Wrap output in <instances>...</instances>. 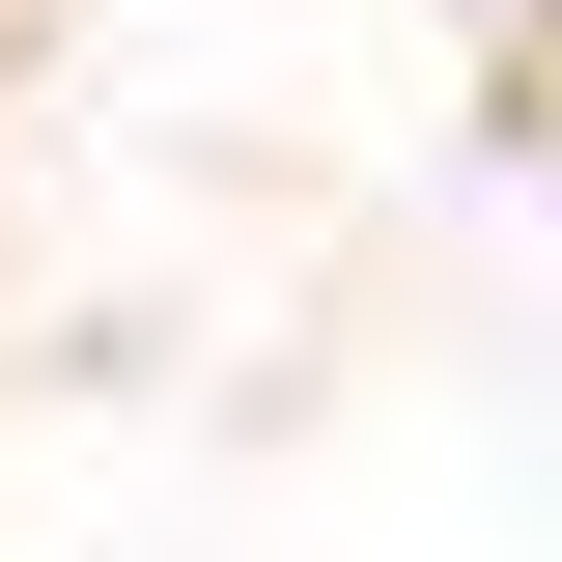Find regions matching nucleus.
I'll use <instances>...</instances> for the list:
<instances>
[{
	"label": "nucleus",
	"mask_w": 562,
	"mask_h": 562,
	"mask_svg": "<svg viewBox=\"0 0 562 562\" xmlns=\"http://www.w3.org/2000/svg\"><path fill=\"white\" fill-rule=\"evenodd\" d=\"M479 29H562V0H479Z\"/></svg>",
	"instance_id": "1"
}]
</instances>
